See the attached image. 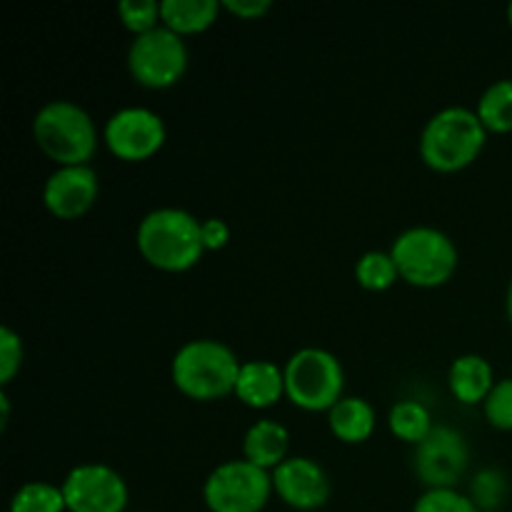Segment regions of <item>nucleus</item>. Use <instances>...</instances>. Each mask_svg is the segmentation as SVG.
Returning a JSON list of instances; mask_svg holds the SVG:
<instances>
[{
    "label": "nucleus",
    "instance_id": "nucleus-19",
    "mask_svg": "<svg viewBox=\"0 0 512 512\" xmlns=\"http://www.w3.org/2000/svg\"><path fill=\"white\" fill-rule=\"evenodd\" d=\"M388 428L395 438L415 448V445H420L428 438L430 430L435 428V423L428 405H423L420 400H398V403L390 408Z\"/></svg>",
    "mask_w": 512,
    "mask_h": 512
},
{
    "label": "nucleus",
    "instance_id": "nucleus-31",
    "mask_svg": "<svg viewBox=\"0 0 512 512\" xmlns=\"http://www.w3.org/2000/svg\"><path fill=\"white\" fill-rule=\"evenodd\" d=\"M505 308H508V318L512 325V280H510V288H508V300H505Z\"/></svg>",
    "mask_w": 512,
    "mask_h": 512
},
{
    "label": "nucleus",
    "instance_id": "nucleus-24",
    "mask_svg": "<svg viewBox=\"0 0 512 512\" xmlns=\"http://www.w3.org/2000/svg\"><path fill=\"white\" fill-rule=\"evenodd\" d=\"M505 495H508V480L498 468L480 470L473 478V485H470V498H473L480 512L495 510L498 505H503Z\"/></svg>",
    "mask_w": 512,
    "mask_h": 512
},
{
    "label": "nucleus",
    "instance_id": "nucleus-28",
    "mask_svg": "<svg viewBox=\"0 0 512 512\" xmlns=\"http://www.w3.org/2000/svg\"><path fill=\"white\" fill-rule=\"evenodd\" d=\"M223 10L233 13L240 20H258L273 10L270 0H220Z\"/></svg>",
    "mask_w": 512,
    "mask_h": 512
},
{
    "label": "nucleus",
    "instance_id": "nucleus-17",
    "mask_svg": "<svg viewBox=\"0 0 512 512\" xmlns=\"http://www.w3.org/2000/svg\"><path fill=\"white\" fill-rule=\"evenodd\" d=\"M375 408L365 398H343L333 410L328 413L330 433L345 445H360L370 440L375 433Z\"/></svg>",
    "mask_w": 512,
    "mask_h": 512
},
{
    "label": "nucleus",
    "instance_id": "nucleus-3",
    "mask_svg": "<svg viewBox=\"0 0 512 512\" xmlns=\"http://www.w3.org/2000/svg\"><path fill=\"white\" fill-rule=\"evenodd\" d=\"M488 130L478 113L463 105L438 110L420 133V158L438 173H458L483 153Z\"/></svg>",
    "mask_w": 512,
    "mask_h": 512
},
{
    "label": "nucleus",
    "instance_id": "nucleus-7",
    "mask_svg": "<svg viewBox=\"0 0 512 512\" xmlns=\"http://www.w3.org/2000/svg\"><path fill=\"white\" fill-rule=\"evenodd\" d=\"M273 495V475L248 460H228L210 470L203 500L210 512H263Z\"/></svg>",
    "mask_w": 512,
    "mask_h": 512
},
{
    "label": "nucleus",
    "instance_id": "nucleus-6",
    "mask_svg": "<svg viewBox=\"0 0 512 512\" xmlns=\"http://www.w3.org/2000/svg\"><path fill=\"white\" fill-rule=\"evenodd\" d=\"M285 398L300 410L323 413L345 398L343 363L330 350L300 348L283 365Z\"/></svg>",
    "mask_w": 512,
    "mask_h": 512
},
{
    "label": "nucleus",
    "instance_id": "nucleus-26",
    "mask_svg": "<svg viewBox=\"0 0 512 512\" xmlns=\"http://www.w3.org/2000/svg\"><path fill=\"white\" fill-rule=\"evenodd\" d=\"M485 420L493 425L495 430H512V378H503L495 383L490 395L483 403Z\"/></svg>",
    "mask_w": 512,
    "mask_h": 512
},
{
    "label": "nucleus",
    "instance_id": "nucleus-13",
    "mask_svg": "<svg viewBox=\"0 0 512 512\" xmlns=\"http://www.w3.org/2000/svg\"><path fill=\"white\" fill-rule=\"evenodd\" d=\"M273 493L293 510H318L330 500V478L320 463L293 455L273 470Z\"/></svg>",
    "mask_w": 512,
    "mask_h": 512
},
{
    "label": "nucleus",
    "instance_id": "nucleus-9",
    "mask_svg": "<svg viewBox=\"0 0 512 512\" xmlns=\"http://www.w3.org/2000/svg\"><path fill=\"white\" fill-rule=\"evenodd\" d=\"M468 465L470 445L453 425H435L428 438L415 445L413 470L425 490L458 488L460 478L468 473Z\"/></svg>",
    "mask_w": 512,
    "mask_h": 512
},
{
    "label": "nucleus",
    "instance_id": "nucleus-1",
    "mask_svg": "<svg viewBox=\"0 0 512 512\" xmlns=\"http://www.w3.org/2000/svg\"><path fill=\"white\" fill-rule=\"evenodd\" d=\"M203 220L183 208H155L140 220L135 245L143 260L165 273H185L205 255Z\"/></svg>",
    "mask_w": 512,
    "mask_h": 512
},
{
    "label": "nucleus",
    "instance_id": "nucleus-15",
    "mask_svg": "<svg viewBox=\"0 0 512 512\" xmlns=\"http://www.w3.org/2000/svg\"><path fill=\"white\" fill-rule=\"evenodd\" d=\"M495 370L483 355L465 353L450 363L448 388L453 398L463 405H483L495 388Z\"/></svg>",
    "mask_w": 512,
    "mask_h": 512
},
{
    "label": "nucleus",
    "instance_id": "nucleus-8",
    "mask_svg": "<svg viewBox=\"0 0 512 512\" xmlns=\"http://www.w3.org/2000/svg\"><path fill=\"white\" fill-rule=\"evenodd\" d=\"M190 53L178 33L158 25L150 33L133 38L128 48V70L143 88L165 90L180 83L188 70Z\"/></svg>",
    "mask_w": 512,
    "mask_h": 512
},
{
    "label": "nucleus",
    "instance_id": "nucleus-16",
    "mask_svg": "<svg viewBox=\"0 0 512 512\" xmlns=\"http://www.w3.org/2000/svg\"><path fill=\"white\" fill-rule=\"evenodd\" d=\"M288 450L290 433L278 420H255L243 438V458L268 473L290 458Z\"/></svg>",
    "mask_w": 512,
    "mask_h": 512
},
{
    "label": "nucleus",
    "instance_id": "nucleus-27",
    "mask_svg": "<svg viewBox=\"0 0 512 512\" xmlns=\"http://www.w3.org/2000/svg\"><path fill=\"white\" fill-rule=\"evenodd\" d=\"M23 358V338H20L13 328L3 325V328H0V385H3V388L20 373Z\"/></svg>",
    "mask_w": 512,
    "mask_h": 512
},
{
    "label": "nucleus",
    "instance_id": "nucleus-30",
    "mask_svg": "<svg viewBox=\"0 0 512 512\" xmlns=\"http://www.w3.org/2000/svg\"><path fill=\"white\" fill-rule=\"evenodd\" d=\"M8 420H10V400H8V395H5V390H3V393H0V428L5 430Z\"/></svg>",
    "mask_w": 512,
    "mask_h": 512
},
{
    "label": "nucleus",
    "instance_id": "nucleus-25",
    "mask_svg": "<svg viewBox=\"0 0 512 512\" xmlns=\"http://www.w3.org/2000/svg\"><path fill=\"white\" fill-rule=\"evenodd\" d=\"M413 512H480L473 498L460 493L458 488H440V490H425L418 500H415Z\"/></svg>",
    "mask_w": 512,
    "mask_h": 512
},
{
    "label": "nucleus",
    "instance_id": "nucleus-22",
    "mask_svg": "<svg viewBox=\"0 0 512 512\" xmlns=\"http://www.w3.org/2000/svg\"><path fill=\"white\" fill-rule=\"evenodd\" d=\"M10 512H68L60 485L33 480L15 490L10 500Z\"/></svg>",
    "mask_w": 512,
    "mask_h": 512
},
{
    "label": "nucleus",
    "instance_id": "nucleus-23",
    "mask_svg": "<svg viewBox=\"0 0 512 512\" xmlns=\"http://www.w3.org/2000/svg\"><path fill=\"white\" fill-rule=\"evenodd\" d=\"M118 18L133 38L150 33L160 23V3L158 0H120L118 3Z\"/></svg>",
    "mask_w": 512,
    "mask_h": 512
},
{
    "label": "nucleus",
    "instance_id": "nucleus-5",
    "mask_svg": "<svg viewBox=\"0 0 512 512\" xmlns=\"http://www.w3.org/2000/svg\"><path fill=\"white\" fill-rule=\"evenodd\" d=\"M400 280L413 288H440L455 275L460 263L458 245L448 233L430 225L403 230L390 245Z\"/></svg>",
    "mask_w": 512,
    "mask_h": 512
},
{
    "label": "nucleus",
    "instance_id": "nucleus-21",
    "mask_svg": "<svg viewBox=\"0 0 512 512\" xmlns=\"http://www.w3.org/2000/svg\"><path fill=\"white\" fill-rule=\"evenodd\" d=\"M355 280L360 288L370 290V293H383V290L393 288L400 280L398 265H395L390 250H368L355 263Z\"/></svg>",
    "mask_w": 512,
    "mask_h": 512
},
{
    "label": "nucleus",
    "instance_id": "nucleus-18",
    "mask_svg": "<svg viewBox=\"0 0 512 512\" xmlns=\"http://www.w3.org/2000/svg\"><path fill=\"white\" fill-rule=\"evenodd\" d=\"M223 5L218 0H160V23L180 38L205 33L215 25Z\"/></svg>",
    "mask_w": 512,
    "mask_h": 512
},
{
    "label": "nucleus",
    "instance_id": "nucleus-11",
    "mask_svg": "<svg viewBox=\"0 0 512 512\" xmlns=\"http://www.w3.org/2000/svg\"><path fill=\"white\" fill-rule=\"evenodd\" d=\"M68 512H125L128 483L118 470L103 463H83L70 470L63 480Z\"/></svg>",
    "mask_w": 512,
    "mask_h": 512
},
{
    "label": "nucleus",
    "instance_id": "nucleus-2",
    "mask_svg": "<svg viewBox=\"0 0 512 512\" xmlns=\"http://www.w3.org/2000/svg\"><path fill=\"white\" fill-rule=\"evenodd\" d=\"M243 363L225 343L213 338H195L180 345L170 363L173 385L190 400H210L235 395V383Z\"/></svg>",
    "mask_w": 512,
    "mask_h": 512
},
{
    "label": "nucleus",
    "instance_id": "nucleus-4",
    "mask_svg": "<svg viewBox=\"0 0 512 512\" xmlns=\"http://www.w3.org/2000/svg\"><path fill=\"white\" fill-rule=\"evenodd\" d=\"M33 140L40 153L48 155L58 168L90 165L98 150V128L85 108L73 100H50L35 113Z\"/></svg>",
    "mask_w": 512,
    "mask_h": 512
},
{
    "label": "nucleus",
    "instance_id": "nucleus-32",
    "mask_svg": "<svg viewBox=\"0 0 512 512\" xmlns=\"http://www.w3.org/2000/svg\"><path fill=\"white\" fill-rule=\"evenodd\" d=\"M508 23L512 25V3L508 5Z\"/></svg>",
    "mask_w": 512,
    "mask_h": 512
},
{
    "label": "nucleus",
    "instance_id": "nucleus-12",
    "mask_svg": "<svg viewBox=\"0 0 512 512\" xmlns=\"http://www.w3.org/2000/svg\"><path fill=\"white\" fill-rule=\"evenodd\" d=\"M100 195V180L90 165H63L48 175L43 185V205L53 218L78 220Z\"/></svg>",
    "mask_w": 512,
    "mask_h": 512
},
{
    "label": "nucleus",
    "instance_id": "nucleus-10",
    "mask_svg": "<svg viewBox=\"0 0 512 512\" xmlns=\"http://www.w3.org/2000/svg\"><path fill=\"white\" fill-rule=\"evenodd\" d=\"M168 138L165 120L155 110L128 105L105 120L103 143L110 153L125 163H143L153 158Z\"/></svg>",
    "mask_w": 512,
    "mask_h": 512
},
{
    "label": "nucleus",
    "instance_id": "nucleus-14",
    "mask_svg": "<svg viewBox=\"0 0 512 512\" xmlns=\"http://www.w3.org/2000/svg\"><path fill=\"white\" fill-rule=\"evenodd\" d=\"M235 398L253 410H268L285 398V373L273 360H245Z\"/></svg>",
    "mask_w": 512,
    "mask_h": 512
},
{
    "label": "nucleus",
    "instance_id": "nucleus-20",
    "mask_svg": "<svg viewBox=\"0 0 512 512\" xmlns=\"http://www.w3.org/2000/svg\"><path fill=\"white\" fill-rule=\"evenodd\" d=\"M488 133H512V78L490 83L475 105Z\"/></svg>",
    "mask_w": 512,
    "mask_h": 512
},
{
    "label": "nucleus",
    "instance_id": "nucleus-29",
    "mask_svg": "<svg viewBox=\"0 0 512 512\" xmlns=\"http://www.w3.org/2000/svg\"><path fill=\"white\" fill-rule=\"evenodd\" d=\"M200 233H203L205 253L225 248L230 240V228L223 218H205L203 223H200Z\"/></svg>",
    "mask_w": 512,
    "mask_h": 512
}]
</instances>
